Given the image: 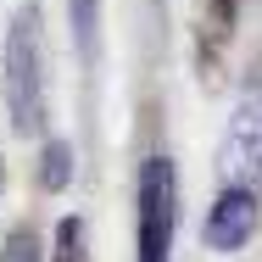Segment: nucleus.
Here are the masks:
<instances>
[{
	"mask_svg": "<svg viewBox=\"0 0 262 262\" xmlns=\"http://www.w3.org/2000/svg\"><path fill=\"white\" fill-rule=\"evenodd\" d=\"M6 106L11 128L34 140L45 128V51H39V11L23 6L6 28Z\"/></svg>",
	"mask_w": 262,
	"mask_h": 262,
	"instance_id": "f257e3e1",
	"label": "nucleus"
},
{
	"mask_svg": "<svg viewBox=\"0 0 262 262\" xmlns=\"http://www.w3.org/2000/svg\"><path fill=\"white\" fill-rule=\"evenodd\" d=\"M179 179L167 157L140 162V262L173 257V223H179Z\"/></svg>",
	"mask_w": 262,
	"mask_h": 262,
	"instance_id": "f03ea898",
	"label": "nucleus"
},
{
	"mask_svg": "<svg viewBox=\"0 0 262 262\" xmlns=\"http://www.w3.org/2000/svg\"><path fill=\"white\" fill-rule=\"evenodd\" d=\"M223 184H251V179H262V95H251V101L234 112V123H229V145H223Z\"/></svg>",
	"mask_w": 262,
	"mask_h": 262,
	"instance_id": "7ed1b4c3",
	"label": "nucleus"
},
{
	"mask_svg": "<svg viewBox=\"0 0 262 262\" xmlns=\"http://www.w3.org/2000/svg\"><path fill=\"white\" fill-rule=\"evenodd\" d=\"M207 246L212 251H240L251 234H257V195L251 190H240V184H229L217 201H212V212H207Z\"/></svg>",
	"mask_w": 262,
	"mask_h": 262,
	"instance_id": "20e7f679",
	"label": "nucleus"
},
{
	"mask_svg": "<svg viewBox=\"0 0 262 262\" xmlns=\"http://www.w3.org/2000/svg\"><path fill=\"white\" fill-rule=\"evenodd\" d=\"M67 23H73V45L95 56L101 45V0H67Z\"/></svg>",
	"mask_w": 262,
	"mask_h": 262,
	"instance_id": "39448f33",
	"label": "nucleus"
},
{
	"mask_svg": "<svg viewBox=\"0 0 262 262\" xmlns=\"http://www.w3.org/2000/svg\"><path fill=\"white\" fill-rule=\"evenodd\" d=\"M67 179H73V151H67V140H45L39 184H45V190H67Z\"/></svg>",
	"mask_w": 262,
	"mask_h": 262,
	"instance_id": "423d86ee",
	"label": "nucleus"
},
{
	"mask_svg": "<svg viewBox=\"0 0 262 262\" xmlns=\"http://www.w3.org/2000/svg\"><path fill=\"white\" fill-rule=\"evenodd\" d=\"M56 262H84V223L78 217L56 223Z\"/></svg>",
	"mask_w": 262,
	"mask_h": 262,
	"instance_id": "0eeeda50",
	"label": "nucleus"
},
{
	"mask_svg": "<svg viewBox=\"0 0 262 262\" xmlns=\"http://www.w3.org/2000/svg\"><path fill=\"white\" fill-rule=\"evenodd\" d=\"M0 262H39V234H34L28 223H23V229H11V234H6Z\"/></svg>",
	"mask_w": 262,
	"mask_h": 262,
	"instance_id": "6e6552de",
	"label": "nucleus"
},
{
	"mask_svg": "<svg viewBox=\"0 0 262 262\" xmlns=\"http://www.w3.org/2000/svg\"><path fill=\"white\" fill-rule=\"evenodd\" d=\"M0 190H6V162H0Z\"/></svg>",
	"mask_w": 262,
	"mask_h": 262,
	"instance_id": "1a4fd4ad",
	"label": "nucleus"
}]
</instances>
